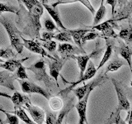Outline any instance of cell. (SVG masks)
Returning <instances> with one entry per match:
<instances>
[{
  "instance_id": "obj_1",
  "label": "cell",
  "mask_w": 132,
  "mask_h": 124,
  "mask_svg": "<svg viewBox=\"0 0 132 124\" xmlns=\"http://www.w3.org/2000/svg\"><path fill=\"white\" fill-rule=\"evenodd\" d=\"M22 3L24 6L27 8L29 26H30L35 37L38 38L40 35V30L41 29V24L40 19L44 12L43 4L39 0H18Z\"/></svg>"
},
{
  "instance_id": "obj_2",
  "label": "cell",
  "mask_w": 132,
  "mask_h": 124,
  "mask_svg": "<svg viewBox=\"0 0 132 124\" xmlns=\"http://www.w3.org/2000/svg\"><path fill=\"white\" fill-rule=\"evenodd\" d=\"M0 23L5 28L11 41L12 47L16 50L18 54L22 53L24 47L23 41L22 39V35L20 31H18V29L16 27L15 24L9 18H6L5 16L2 14H0Z\"/></svg>"
},
{
  "instance_id": "obj_3",
  "label": "cell",
  "mask_w": 132,
  "mask_h": 124,
  "mask_svg": "<svg viewBox=\"0 0 132 124\" xmlns=\"http://www.w3.org/2000/svg\"><path fill=\"white\" fill-rule=\"evenodd\" d=\"M27 69L30 70V71L35 74V78L37 81H42L47 88H51V86L53 84V78L46 73L45 62L43 59L38 60L36 63L27 67Z\"/></svg>"
},
{
  "instance_id": "obj_4",
  "label": "cell",
  "mask_w": 132,
  "mask_h": 124,
  "mask_svg": "<svg viewBox=\"0 0 132 124\" xmlns=\"http://www.w3.org/2000/svg\"><path fill=\"white\" fill-rule=\"evenodd\" d=\"M111 83L113 84L115 88L116 93H117V100H118V105H117V110L120 111H127L129 112L131 109L130 103L128 100V98L126 95L125 91H124L121 84L118 80L115 79H111Z\"/></svg>"
},
{
  "instance_id": "obj_5",
  "label": "cell",
  "mask_w": 132,
  "mask_h": 124,
  "mask_svg": "<svg viewBox=\"0 0 132 124\" xmlns=\"http://www.w3.org/2000/svg\"><path fill=\"white\" fill-rule=\"evenodd\" d=\"M18 83L21 85V88L24 94H37L43 96L46 99H50L51 94L47 90L41 88L40 86L37 85L31 81H27V80H18Z\"/></svg>"
},
{
  "instance_id": "obj_6",
  "label": "cell",
  "mask_w": 132,
  "mask_h": 124,
  "mask_svg": "<svg viewBox=\"0 0 132 124\" xmlns=\"http://www.w3.org/2000/svg\"><path fill=\"white\" fill-rule=\"evenodd\" d=\"M67 60H69V58L67 57H62V58L57 57V58H55V59H49V58H47L50 75L54 79L57 87H59L58 78L60 76V73Z\"/></svg>"
},
{
  "instance_id": "obj_7",
  "label": "cell",
  "mask_w": 132,
  "mask_h": 124,
  "mask_svg": "<svg viewBox=\"0 0 132 124\" xmlns=\"http://www.w3.org/2000/svg\"><path fill=\"white\" fill-rule=\"evenodd\" d=\"M104 81H105V76H99L95 80L91 81L88 84H84V86L79 87V88H77V89H73L72 91L73 92V94H75V96L77 97L78 101L84 98L85 95L88 94V91H93L95 88H97V86H100Z\"/></svg>"
},
{
  "instance_id": "obj_8",
  "label": "cell",
  "mask_w": 132,
  "mask_h": 124,
  "mask_svg": "<svg viewBox=\"0 0 132 124\" xmlns=\"http://www.w3.org/2000/svg\"><path fill=\"white\" fill-rule=\"evenodd\" d=\"M97 69L95 67L92 61H90L88 62V67H87L86 70H85V72L84 74H82V76L81 78L78 79V80L76 81V82H73L72 83V84L70 85L69 88L67 89H64V90H62L61 92H60V94H62V95H65V94H68L70 91H72L73 89H74V87L77 86L78 84H80V83H84V81L86 80H90V79H92L93 77L95 76V74H96L97 73Z\"/></svg>"
},
{
  "instance_id": "obj_9",
  "label": "cell",
  "mask_w": 132,
  "mask_h": 124,
  "mask_svg": "<svg viewBox=\"0 0 132 124\" xmlns=\"http://www.w3.org/2000/svg\"><path fill=\"white\" fill-rule=\"evenodd\" d=\"M58 52L62 56V57H67L70 59V56L73 55H82L86 54L82 48L78 47V45H73L69 42L60 43L58 45Z\"/></svg>"
},
{
  "instance_id": "obj_10",
  "label": "cell",
  "mask_w": 132,
  "mask_h": 124,
  "mask_svg": "<svg viewBox=\"0 0 132 124\" xmlns=\"http://www.w3.org/2000/svg\"><path fill=\"white\" fill-rule=\"evenodd\" d=\"M22 41H23V45L24 47H26L28 51H30L31 52L36 53V54H39L41 56L43 57H46L49 59H55V56H52L46 52V51L44 49V47L41 45L40 42L34 41V40H27L26 38H24L22 36Z\"/></svg>"
},
{
  "instance_id": "obj_11",
  "label": "cell",
  "mask_w": 132,
  "mask_h": 124,
  "mask_svg": "<svg viewBox=\"0 0 132 124\" xmlns=\"http://www.w3.org/2000/svg\"><path fill=\"white\" fill-rule=\"evenodd\" d=\"M24 109H26L29 114L31 115L33 121L37 124H42L45 121V113L43 109L40 107L32 105L31 102H27L24 105Z\"/></svg>"
},
{
  "instance_id": "obj_12",
  "label": "cell",
  "mask_w": 132,
  "mask_h": 124,
  "mask_svg": "<svg viewBox=\"0 0 132 124\" xmlns=\"http://www.w3.org/2000/svg\"><path fill=\"white\" fill-rule=\"evenodd\" d=\"M117 26L118 27V25L116 22V21L114 20H109L106 21L104 22H100L97 25H94L91 28L96 29L97 31H100L102 32V34L107 36V37H113V38H117L118 37V35L115 32L113 27Z\"/></svg>"
},
{
  "instance_id": "obj_13",
  "label": "cell",
  "mask_w": 132,
  "mask_h": 124,
  "mask_svg": "<svg viewBox=\"0 0 132 124\" xmlns=\"http://www.w3.org/2000/svg\"><path fill=\"white\" fill-rule=\"evenodd\" d=\"M91 93H92V91H88V94L82 99L78 100V102L75 104V107L78 116H79V122H78L79 124H85L88 122V120H87V104H88Z\"/></svg>"
},
{
  "instance_id": "obj_14",
  "label": "cell",
  "mask_w": 132,
  "mask_h": 124,
  "mask_svg": "<svg viewBox=\"0 0 132 124\" xmlns=\"http://www.w3.org/2000/svg\"><path fill=\"white\" fill-rule=\"evenodd\" d=\"M97 53L98 52L97 51H93L91 54H88V55H87V54H82V55H78V56L73 55L70 56V59H73L77 61L78 68H79V78H81L82 76V74H84L87 69V65H88L90 59L93 57L95 55H97Z\"/></svg>"
},
{
  "instance_id": "obj_15",
  "label": "cell",
  "mask_w": 132,
  "mask_h": 124,
  "mask_svg": "<svg viewBox=\"0 0 132 124\" xmlns=\"http://www.w3.org/2000/svg\"><path fill=\"white\" fill-rule=\"evenodd\" d=\"M14 80L15 78L13 74L12 75L7 69L0 71V85L1 86L8 88L10 90H15L16 88L13 84Z\"/></svg>"
},
{
  "instance_id": "obj_16",
  "label": "cell",
  "mask_w": 132,
  "mask_h": 124,
  "mask_svg": "<svg viewBox=\"0 0 132 124\" xmlns=\"http://www.w3.org/2000/svg\"><path fill=\"white\" fill-rule=\"evenodd\" d=\"M42 4H43L44 8L46 9L48 13L51 15L52 19L54 20V22L56 23L58 27H60L61 30H63V31H67L68 29L64 26V24L61 21L60 16L59 14V12H58V10L56 9V7H53L52 5H48V4H46V3H42Z\"/></svg>"
},
{
  "instance_id": "obj_17",
  "label": "cell",
  "mask_w": 132,
  "mask_h": 124,
  "mask_svg": "<svg viewBox=\"0 0 132 124\" xmlns=\"http://www.w3.org/2000/svg\"><path fill=\"white\" fill-rule=\"evenodd\" d=\"M28 60V57L23 58V59L16 60L15 58L9 59L7 61L0 63V68H3L4 69H7L9 72H15L20 65H22L24 61Z\"/></svg>"
},
{
  "instance_id": "obj_18",
  "label": "cell",
  "mask_w": 132,
  "mask_h": 124,
  "mask_svg": "<svg viewBox=\"0 0 132 124\" xmlns=\"http://www.w3.org/2000/svg\"><path fill=\"white\" fill-rule=\"evenodd\" d=\"M120 55L126 61L132 74V50L127 44L120 42Z\"/></svg>"
},
{
  "instance_id": "obj_19",
  "label": "cell",
  "mask_w": 132,
  "mask_h": 124,
  "mask_svg": "<svg viewBox=\"0 0 132 124\" xmlns=\"http://www.w3.org/2000/svg\"><path fill=\"white\" fill-rule=\"evenodd\" d=\"M81 3L85 7L88 8L93 15H95V13H96L95 8L93 7V6L92 5V3H91L89 0H58L57 2L54 3L52 4V6L56 7L57 6L61 5V4H70V3Z\"/></svg>"
},
{
  "instance_id": "obj_20",
  "label": "cell",
  "mask_w": 132,
  "mask_h": 124,
  "mask_svg": "<svg viewBox=\"0 0 132 124\" xmlns=\"http://www.w3.org/2000/svg\"><path fill=\"white\" fill-rule=\"evenodd\" d=\"M70 34H71L73 39V42L75 43L76 45H78V47L80 48H82V39L84 36L86 34V33H88V32L92 31L91 29H82V28H78V29H75V30H69L68 29L67 30Z\"/></svg>"
},
{
  "instance_id": "obj_21",
  "label": "cell",
  "mask_w": 132,
  "mask_h": 124,
  "mask_svg": "<svg viewBox=\"0 0 132 124\" xmlns=\"http://www.w3.org/2000/svg\"><path fill=\"white\" fill-rule=\"evenodd\" d=\"M12 102L14 105V109H19V107H22L26 104L27 102H31L30 98H29L27 95H22L18 92H16L13 94V95L11 98Z\"/></svg>"
},
{
  "instance_id": "obj_22",
  "label": "cell",
  "mask_w": 132,
  "mask_h": 124,
  "mask_svg": "<svg viewBox=\"0 0 132 124\" xmlns=\"http://www.w3.org/2000/svg\"><path fill=\"white\" fill-rule=\"evenodd\" d=\"M106 40V51L104 52V55H103L102 59L100 62V64L98 65V66L97 67V70L100 69L103 65H104L107 61L109 60L110 57L111 56V54H112V47H113V44L111 42V41L108 40V38L105 37Z\"/></svg>"
},
{
  "instance_id": "obj_23",
  "label": "cell",
  "mask_w": 132,
  "mask_h": 124,
  "mask_svg": "<svg viewBox=\"0 0 132 124\" xmlns=\"http://www.w3.org/2000/svg\"><path fill=\"white\" fill-rule=\"evenodd\" d=\"M118 37L123 40L128 45H132V25H130L129 27L122 28L119 32Z\"/></svg>"
},
{
  "instance_id": "obj_24",
  "label": "cell",
  "mask_w": 132,
  "mask_h": 124,
  "mask_svg": "<svg viewBox=\"0 0 132 124\" xmlns=\"http://www.w3.org/2000/svg\"><path fill=\"white\" fill-rule=\"evenodd\" d=\"M74 106H75V105H74V103L73 102V99H71V100L68 102V103L64 107H62L60 114L58 115V117H57L56 124H61L62 122H63V120L65 118V117L67 116V114L69 113L70 110H71Z\"/></svg>"
},
{
  "instance_id": "obj_25",
  "label": "cell",
  "mask_w": 132,
  "mask_h": 124,
  "mask_svg": "<svg viewBox=\"0 0 132 124\" xmlns=\"http://www.w3.org/2000/svg\"><path fill=\"white\" fill-rule=\"evenodd\" d=\"M106 13V8L104 5V0H102L101 5L97 9V11H96V13H95V16H94V19L93 22V26L100 23L102 21V19L104 18Z\"/></svg>"
},
{
  "instance_id": "obj_26",
  "label": "cell",
  "mask_w": 132,
  "mask_h": 124,
  "mask_svg": "<svg viewBox=\"0 0 132 124\" xmlns=\"http://www.w3.org/2000/svg\"><path fill=\"white\" fill-rule=\"evenodd\" d=\"M125 65V63L118 59H113L111 61H110L108 65L106 66L105 74H107L108 72H116L119 69H121L122 66Z\"/></svg>"
},
{
  "instance_id": "obj_27",
  "label": "cell",
  "mask_w": 132,
  "mask_h": 124,
  "mask_svg": "<svg viewBox=\"0 0 132 124\" xmlns=\"http://www.w3.org/2000/svg\"><path fill=\"white\" fill-rule=\"evenodd\" d=\"M54 39L59 41H62V42H69V43L73 42V37L68 31L60 32L59 33H57V34L55 35Z\"/></svg>"
},
{
  "instance_id": "obj_28",
  "label": "cell",
  "mask_w": 132,
  "mask_h": 124,
  "mask_svg": "<svg viewBox=\"0 0 132 124\" xmlns=\"http://www.w3.org/2000/svg\"><path fill=\"white\" fill-rule=\"evenodd\" d=\"M14 113L25 123H27V124H34L35 123V122L33 121V120H31L28 117V115L27 114V113L25 112V110L22 109V107H19V109H15Z\"/></svg>"
},
{
  "instance_id": "obj_29",
  "label": "cell",
  "mask_w": 132,
  "mask_h": 124,
  "mask_svg": "<svg viewBox=\"0 0 132 124\" xmlns=\"http://www.w3.org/2000/svg\"><path fill=\"white\" fill-rule=\"evenodd\" d=\"M49 104L53 111H59L63 107V101L59 97H53L51 98H50Z\"/></svg>"
},
{
  "instance_id": "obj_30",
  "label": "cell",
  "mask_w": 132,
  "mask_h": 124,
  "mask_svg": "<svg viewBox=\"0 0 132 124\" xmlns=\"http://www.w3.org/2000/svg\"><path fill=\"white\" fill-rule=\"evenodd\" d=\"M120 110H117L114 113H111V117L108 118L107 120V123H115V124H125L126 123V121H124V120L121 118V116H120Z\"/></svg>"
},
{
  "instance_id": "obj_31",
  "label": "cell",
  "mask_w": 132,
  "mask_h": 124,
  "mask_svg": "<svg viewBox=\"0 0 132 124\" xmlns=\"http://www.w3.org/2000/svg\"><path fill=\"white\" fill-rule=\"evenodd\" d=\"M16 55L13 52V51L10 47L7 48H0V58L2 59H12V58H16Z\"/></svg>"
},
{
  "instance_id": "obj_32",
  "label": "cell",
  "mask_w": 132,
  "mask_h": 124,
  "mask_svg": "<svg viewBox=\"0 0 132 124\" xmlns=\"http://www.w3.org/2000/svg\"><path fill=\"white\" fill-rule=\"evenodd\" d=\"M19 8L16 7L9 5V4L0 3V14L3 12H12V13H18Z\"/></svg>"
},
{
  "instance_id": "obj_33",
  "label": "cell",
  "mask_w": 132,
  "mask_h": 124,
  "mask_svg": "<svg viewBox=\"0 0 132 124\" xmlns=\"http://www.w3.org/2000/svg\"><path fill=\"white\" fill-rule=\"evenodd\" d=\"M26 69L27 68H25L22 65H20L19 67L16 69V70L13 74L14 78L16 79V80H18V79L19 80H28V75L27 74Z\"/></svg>"
},
{
  "instance_id": "obj_34",
  "label": "cell",
  "mask_w": 132,
  "mask_h": 124,
  "mask_svg": "<svg viewBox=\"0 0 132 124\" xmlns=\"http://www.w3.org/2000/svg\"><path fill=\"white\" fill-rule=\"evenodd\" d=\"M99 36H102L99 34L98 32H95L94 29H93V30L88 32V33H86V34L84 36V37H82V45H84V44H85L87 42V41L95 40Z\"/></svg>"
},
{
  "instance_id": "obj_35",
  "label": "cell",
  "mask_w": 132,
  "mask_h": 124,
  "mask_svg": "<svg viewBox=\"0 0 132 124\" xmlns=\"http://www.w3.org/2000/svg\"><path fill=\"white\" fill-rule=\"evenodd\" d=\"M41 45L47 50L49 52L54 53L57 49V43L56 41H54L53 40L51 41H42V42H40Z\"/></svg>"
},
{
  "instance_id": "obj_36",
  "label": "cell",
  "mask_w": 132,
  "mask_h": 124,
  "mask_svg": "<svg viewBox=\"0 0 132 124\" xmlns=\"http://www.w3.org/2000/svg\"><path fill=\"white\" fill-rule=\"evenodd\" d=\"M55 23L51 18H46L45 19L44 25H45V28L46 29L48 32H54V31H59L58 29V26L55 25Z\"/></svg>"
},
{
  "instance_id": "obj_37",
  "label": "cell",
  "mask_w": 132,
  "mask_h": 124,
  "mask_svg": "<svg viewBox=\"0 0 132 124\" xmlns=\"http://www.w3.org/2000/svg\"><path fill=\"white\" fill-rule=\"evenodd\" d=\"M0 111L3 112V113H5L6 117H7V122L9 124H18L19 121H18V117L16 115H12L9 113H7L5 110H3V109H0Z\"/></svg>"
},
{
  "instance_id": "obj_38",
  "label": "cell",
  "mask_w": 132,
  "mask_h": 124,
  "mask_svg": "<svg viewBox=\"0 0 132 124\" xmlns=\"http://www.w3.org/2000/svg\"><path fill=\"white\" fill-rule=\"evenodd\" d=\"M57 121V116L56 114H54L52 113H48L46 114L45 122L46 124H56Z\"/></svg>"
},
{
  "instance_id": "obj_39",
  "label": "cell",
  "mask_w": 132,
  "mask_h": 124,
  "mask_svg": "<svg viewBox=\"0 0 132 124\" xmlns=\"http://www.w3.org/2000/svg\"><path fill=\"white\" fill-rule=\"evenodd\" d=\"M55 33L53 32H44L41 34V41H51L55 37Z\"/></svg>"
},
{
  "instance_id": "obj_40",
  "label": "cell",
  "mask_w": 132,
  "mask_h": 124,
  "mask_svg": "<svg viewBox=\"0 0 132 124\" xmlns=\"http://www.w3.org/2000/svg\"><path fill=\"white\" fill-rule=\"evenodd\" d=\"M106 3L109 4V5L111 7V14L114 15V11H115L116 6H117V0H106Z\"/></svg>"
},
{
  "instance_id": "obj_41",
  "label": "cell",
  "mask_w": 132,
  "mask_h": 124,
  "mask_svg": "<svg viewBox=\"0 0 132 124\" xmlns=\"http://www.w3.org/2000/svg\"><path fill=\"white\" fill-rule=\"evenodd\" d=\"M126 122H128L129 124H132V107L130 110L129 111V114H128V117L126 119Z\"/></svg>"
},
{
  "instance_id": "obj_42",
  "label": "cell",
  "mask_w": 132,
  "mask_h": 124,
  "mask_svg": "<svg viewBox=\"0 0 132 124\" xmlns=\"http://www.w3.org/2000/svg\"><path fill=\"white\" fill-rule=\"evenodd\" d=\"M117 3H119L120 9H122V8H124V7L126 5L127 0H117Z\"/></svg>"
},
{
  "instance_id": "obj_43",
  "label": "cell",
  "mask_w": 132,
  "mask_h": 124,
  "mask_svg": "<svg viewBox=\"0 0 132 124\" xmlns=\"http://www.w3.org/2000/svg\"><path fill=\"white\" fill-rule=\"evenodd\" d=\"M127 8V7H126ZM132 12V0H130V4H129V6H128V8L126 9V17L128 16L130 13H131Z\"/></svg>"
},
{
  "instance_id": "obj_44",
  "label": "cell",
  "mask_w": 132,
  "mask_h": 124,
  "mask_svg": "<svg viewBox=\"0 0 132 124\" xmlns=\"http://www.w3.org/2000/svg\"><path fill=\"white\" fill-rule=\"evenodd\" d=\"M0 97H4V98H12V96H10L9 94H7L6 93H3V92H0Z\"/></svg>"
},
{
  "instance_id": "obj_45",
  "label": "cell",
  "mask_w": 132,
  "mask_h": 124,
  "mask_svg": "<svg viewBox=\"0 0 132 124\" xmlns=\"http://www.w3.org/2000/svg\"><path fill=\"white\" fill-rule=\"evenodd\" d=\"M39 1H40L42 3H46L49 1V0H39Z\"/></svg>"
},
{
  "instance_id": "obj_46",
  "label": "cell",
  "mask_w": 132,
  "mask_h": 124,
  "mask_svg": "<svg viewBox=\"0 0 132 124\" xmlns=\"http://www.w3.org/2000/svg\"><path fill=\"white\" fill-rule=\"evenodd\" d=\"M3 60H2V58H0V63H3Z\"/></svg>"
},
{
  "instance_id": "obj_47",
  "label": "cell",
  "mask_w": 132,
  "mask_h": 124,
  "mask_svg": "<svg viewBox=\"0 0 132 124\" xmlns=\"http://www.w3.org/2000/svg\"><path fill=\"white\" fill-rule=\"evenodd\" d=\"M131 86H132V82H131Z\"/></svg>"
},
{
  "instance_id": "obj_48",
  "label": "cell",
  "mask_w": 132,
  "mask_h": 124,
  "mask_svg": "<svg viewBox=\"0 0 132 124\" xmlns=\"http://www.w3.org/2000/svg\"><path fill=\"white\" fill-rule=\"evenodd\" d=\"M0 109H1V107H0Z\"/></svg>"
}]
</instances>
